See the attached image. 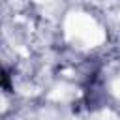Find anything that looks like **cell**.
Wrapping results in <instances>:
<instances>
[{
	"mask_svg": "<svg viewBox=\"0 0 120 120\" xmlns=\"http://www.w3.org/2000/svg\"><path fill=\"white\" fill-rule=\"evenodd\" d=\"M64 30L69 41L81 45V47H98L105 41L103 28L96 22L94 17H90L84 11H71L66 17Z\"/></svg>",
	"mask_w": 120,
	"mask_h": 120,
	"instance_id": "6da1fadb",
	"label": "cell"
},
{
	"mask_svg": "<svg viewBox=\"0 0 120 120\" xmlns=\"http://www.w3.org/2000/svg\"><path fill=\"white\" fill-rule=\"evenodd\" d=\"M36 2H41V0H36Z\"/></svg>",
	"mask_w": 120,
	"mask_h": 120,
	"instance_id": "5b68a950",
	"label": "cell"
},
{
	"mask_svg": "<svg viewBox=\"0 0 120 120\" xmlns=\"http://www.w3.org/2000/svg\"><path fill=\"white\" fill-rule=\"evenodd\" d=\"M73 96H77V88L68 86V84L54 86V88L51 90V94H49V98H51V99H56V101H64V99H69V98H73Z\"/></svg>",
	"mask_w": 120,
	"mask_h": 120,
	"instance_id": "7a4b0ae2",
	"label": "cell"
},
{
	"mask_svg": "<svg viewBox=\"0 0 120 120\" xmlns=\"http://www.w3.org/2000/svg\"><path fill=\"white\" fill-rule=\"evenodd\" d=\"M111 88H112V94L120 99V77H118V79H114V82H112V86H111Z\"/></svg>",
	"mask_w": 120,
	"mask_h": 120,
	"instance_id": "277c9868",
	"label": "cell"
},
{
	"mask_svg": "<svg viewBox=\"0 0 120 120\" xmlns=\"http://www.w3.org/2000/svg\"><path fill=\"white\" fill-rule=\"evenodd\" d=\"M94 120H120L112 111H107V109H103V111H99V112H96L94 114Z\"/></svg>",
	"mask_w": 120,
	"mask_h": 120,
	"instance_id": "3957f363",
	"label": "cell"
}]
</instances>
